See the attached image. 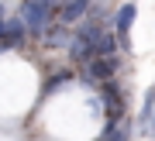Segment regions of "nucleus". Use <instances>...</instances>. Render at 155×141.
Returning <instances> with one entry per match:
<instances>
[{"label": "nucleus", "instance_id": "nucleus-1", "mask_svg": "<svg viewBox=\"0 0 155 141\" xmlns=\"http://www.w3.org/2000/svg\"><path fill=\"white\" fill-rule=\"evenodd\" d=\"M55 11L59 7L52 4V0H24L21 4V21H24V28H28L31 34H45V28L52 24V17H55Z\"/></svg>", "mask_w": 155, "mask_h": 141}, {"label": "nucleus", "instance_id": "nucleus-2", "mask_svg": "<svg viewBox=\"0 0 155 141\" xmlns=\"http://www.w3.org/2000/svg\"><path fill=\"white\" fill-rule=\"evenodd\" d=\"M24 34H28V28H24V21H21V17H17V21H7L4 34H0V52H7V48H17V45L24 41Z\"/></svg>", "mask_w": 155, "mask_h": 141}, {"label": "nucleus", "instance_id": "nucleus-3", "mask_svg": "<svg viewBox=\"0 0 155 141\" xmlns=\"http://www.w3.org/2000/svg\"><path fill=\"white\" fill-rule=\"evenodd\" d=\"M104 114H107L110 124H117V120L124 117V97L114 93V86H104Z\"/></svg>", "mask_w": 155, "mask_h": 141}, {"label": "nucleus", "instance_id": "nucleus-4", "mask_svg": "<svg viewBox=\"0 0 155 141\" xmlns=\"http://www.w3.org/2000/svg\"><path fill=\"white\" fill-rule=\"evenodd\" d=\"M90 11H93V0H66L62 11H59V17L66 24H72V21H79V17H86Z\"/></svg>", "mask_w": 155, "mask_h": 141}, {"label": "nucleus", "instance_id": "nucleus-5", "mask_svg": "<svg viewBox=\"0 0 155 141\" xmlns=\"http://www.w3.org/2000/svg\"><path fill=\"white\" fill-rule=\"evenodd\" d=\"M41 38H45V45H48V48H55V45H69L72 34H69V24L59 21V24H48V28H45Z\"/></svg>", "mask_w": 155, "mask_h": 141}, {"label": "nucleus", "instance_id": "nucleus-6", "mask_svg": "<svg viewBox=\"0 0 155 141\" xmlns=\"http://www.w3.org/2000/svg\"><path fill=\"white\" fill-rule=\"evenodd\" d=\"M134 14H138L134 4H121L117 14H114V31H117V34H127V28L134 24Z\"/></svg>", "mask_w": 155, "mask_h": 141}, {"label": "nucleus", "instance_id": "nucleus-7", "mask_svg": "<svg viewBox=\"0 0 155 141\" xmlns=\"http://www.w3.org/2000/svg\"><path fill=\"white\" fill-rule=\"evenodd\" d=\"M117 48H121V38H114L110 31H104V38L97 45V55H104V59H117Z\"/></svg>", "mask_w": 155, "mask_h": 141}, {"label": "nucleus", "instance_id": "nucleus-8", "mask_svg": "<svg viewBox=\"0 0 155 141\" xmlns=\"http://www.w3.org/2000/svg\"><path fill=\"white\" fill-rule=\"evenodd\" d=\"M127 124H121V120H117V124H110V120H107V127H104V141H127Z\"/></svg>", "mask_w": 155, "mask_h": 141}, {"label": "nucleus", "instance_id": "nucleus-9", "mask_svg": "<svg viewBox=\"0 0 155 141\" xmlns=\"http://www.w3.org/2000/svg\"><path fill=\"white\" fill-rule=\"evenodd\" d=\"M69 79H72V72H55V76H52L48 83H45V93H55V90H62Z\"/></svg>", "mask_w": 155, "mask_h": 141}, {"label": "nucleus", "instance_id": "nucleus-10", "mask_svg": "<svg viewBox=\"0 0 155 141\" xmlns=\"http://www.w3.org/2000/svg\"><path fill=\"white\" fill-rule=\"evenodd\" d=\"M4 28H7V21H4V17H0V34H4Z\"/></svg>", "mask_w": 155, "mask_h": 141}, {"label": "nucleus", "instance_id": "nucleus-11", "mask_svg": "<svg viewBox=\"0 0 155 141\" xmlns=\"http://www.w3.org/2000/svg\"><path fill=\"white\" fill-rule=\"evenodd\" d=\"M0 17H4V0H0Z\"/></svg>", "mask_w": 155, "mask_h": 141}, {"label": "nucleus", "instance_id": "nucleus-12", "mask_svg": "<svg viewBox=\"0 0 155 141\" xmlns=\"http://www.w3.org/2000/svg\"><path fill=\"white\" fill-rule=\"evenodd\" d=\"M52 4H55V7H59V4H66V0H52Z\"/></svg>", "mask_w": 155, "mask_h": 141}]
</instances>
